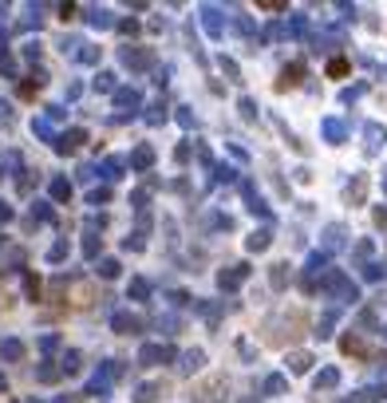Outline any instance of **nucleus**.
<instances>
[{
  "label": "nucleus",
  "instance_id": "obj_2",
  "mask_svg": "<svg viewBox=\"0 0 387 403\" xmlns=\"http://www.w3.org/2000/svg\"><path fill=\"white\" fill-rule=\"evenodd\" d=\"M328 76H332V80L348 76V60H332V64H328Z\"/></svg>",
  "mask_w": 387,
  "mask_h": 403
},
{
  "label": "nucleus",
  "instance_id": "obj_1",
  "mask_svg": "<svg viewBox=\"0 0 387 403\" xmlns=\"http://www.w3.org/2000/svg\"><path fill=\"white\" fill-rule=\"evenodd\" d=\"M301 71H305V64L285 67V71H281V80H277V87H281V91H285V87H296V83H301Z\"/></svg>",
  "mask_w": 387,
  "mask_h": 403
},
{
  "label": "nucleus",
  "instance_id": "obj_3",
  "mask_svg": "<svg viewBox=\"0 0 387 403\" xmlns=\"http://www.w3.org/2000/svg\"><path fill=\"white\" fill-rule=\"evenodd\" d=\"M261 8H265V12H281L285 4H281V0H261Z\"/></svg>",
  "mask_w": 387,
  "mask_h": 403
}]
</instances>
